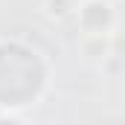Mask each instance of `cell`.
I'll use <instances>...</instances> for the list:
<instances>
[{
    "label": "cell",
    "instance_id": "cell-1",
    "mask_svg": "<svg viewBox=\"0 0 125 125\" xmlns=\"http://www.w3.org/2000/svg\"><path fill=\"white\" fill-rule=\"evenodd\" d=\"M41 84V67L29 52L18 47L0 50V99L9 105H18L29 99Z\"/></svg>",
    "mask_w": 125,
    "mask_h": 125
},
{
    "label": "cell",
    "instance_id": "cell-2",
    "mask_svg": "<svg viewBox=\"0 0 125 125\" xmlns=\"http://www.w3.org/2000/svg\"><path fill=\"white\" fill-rule=\"evenodd\" d=\"M105 21H108V12H105L102 6H90V9H87V23L99 26V23H105Z\"/></svg>",
    "mask_w": 125,
    "mask_h": 125
}]
</instances>
